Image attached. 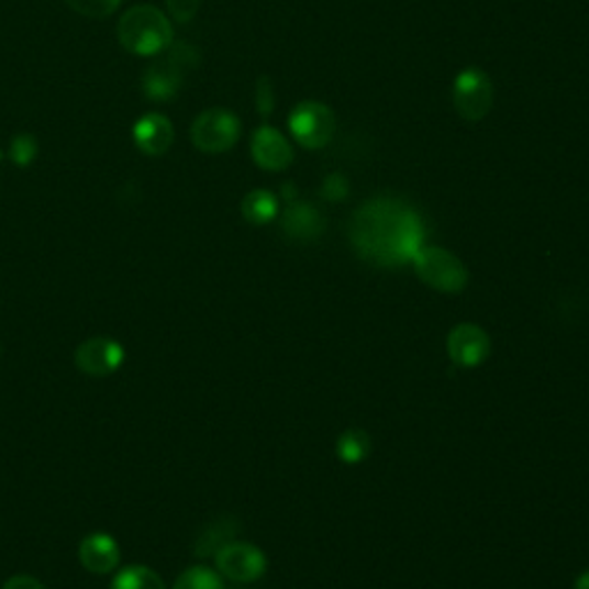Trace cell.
<instances>
[{
	"label": "cell",
	"mask_w": 589,
	"mask_h": 589,
	"mask_svg": "<svg viewBox=\"0 0 589 589\" xmlns=\"http://www.w3.org/2000/svg\"><path fill=\"white\" fill-rule=\"evenodd\" d=\"M351 242L355 252L378 267L412 263L424 247V224L408 203L399 199L366 201L351 216Z\"/></svg>",
	"instance_id": "obj_1"
},
{
	"label": "cell",
	"mask_w": 589,
	"mask_h": 589,
	"mask_svg": "<svg viewBox=\"0 0 589 589\" xmlns=\"http://www.w3.org/2000/svg\"><path fill=\"white\" fill-rule=\"evenodd\" d=\"M118 40L134 56H159L174 42V26L157 8L136 5L122 14Z\"/></svg>",
	"instance_id": "obj_2"
},
{
	"label": "cell",
	"mask_w": 589,
	"mask_h": 589,
	"mask_svg": "<svg viewBox=\"0 0 589 589\" xmlns=\"http://www.w3.org/2000/svg\"><path fill=\"white\" fill-rule=\"evenodd\" d=\"M199 48L185 42H170L166 48V56L162 60H155L151 67L143 71V92L147 100L155 102H168L180 92L185 84V74L199 65Z\"/></svg>",
	"instance_id": "obj_3"
},
{
	"label": "cell",
	"mask_w": 589,
	"mask_h": 589,
	"mask_svg": "<svg viewBox=\"0 0 589 589\" xmlns=\"http://www.w3.org/2000/svg\"><path fill=\"white\" fill-rule=\"evenodd\" d=\"M288 130L307 151H321L336 134V115L323 102H300L288 115Z\"/></svg>",
	"instance_id": "obj_4"
},
{
	"label": "cell",
	"mask_w": 589,
	"mask_h": 589,
	"mask_svg": "<svg viewBox=\"0 0 589 589\" xmlns=\"http://www.w3.org/2000/svg\"><path fill=\"white\" fill-rule=\"evenodd\" d=\"M412 265L420 279L440 292H460L470 279L465 265L442 247H422L412 258Z\"/></svg>",
	"instance_id": "obj_5"
},
{
	"label": "cell",
	"mask_w": 589,
	"mask_h": 589,
	"mask_svg": "<svg viewBox=\"0 0 589 589\" xmlns=\"http://www.w3.org/2000/svg\"><path fill=\"white\" fill-rule=\"evenodd\" d=\"M493 81H490L488 74L479 67H465L458 71V77L454 79L452 86V102L456 113L468 120V122H479L484 120L490 109H493Z\"/></svg>",
	"instance_id": "obj_6"
},
{
	"label": "cell",
	"mask_w": 589,
	"mask_h": 589,
	"mask_svg": "<svg viewBox=\"0 0 589 589\" xmlns=\"http://www.w3.org/2000/svg\"><path fill=\"white\" fill-rule=\"evenodd\" d=\"M240 134L242 122L229 109H208L191 125V143L208 155L229 153L240 141Z\"/></svg>",
	"instance_id": "obj_7"
},
{
	"label": "cell",
	"mask_w": 589,
	"mask_h": 589,
	"mask_svg": "<svg viewBox=\"0 0 589 589\" xmlns=\"http://www.w3.org/2000/svg\"><path fill=\"white\" fill-rule=\"evenodd\" d=\"M125 346L111 336H92L74 351V364L90 378H109L125 364Z\"/></svg>",
	"instance_id": "obj_8"
},
{
	"label": "cell",
	"mask_w": 589,
	"mask_h": 589,
	"mask_svg": "<svg viewBox=\"0 0 589 589\" xmlns=\"http://www.w3.org/2000/svg\"><path fill=\"white\" fill-rule=\"evenodd\" d=\"M216 571L233 582H256L267 571V557L260 548L242 542H229L214 553Z\"/></svg>",
	"instance_id": "obj_9"
},
{
	"label": "cell",
	"mask_w": 589,
	"mask_h": 589,
	"mask_svg": "<svg viewBox=\"0 0 589 589\" xmlns=\"http://www.w3.org/2000/svg\"><path fill=\"white\" fill-rule=\"evenodd\" d=\"M252 157L263 170L279 174V170H286L292 164L294 151L277 127L263 125L252 136Z\"/></svg>",
	"instance_id": "obj_10"
},
{
	"label": "cell",
	"mask_w": 589,
	"mask_h": 589,
	"mask_svg": "<svg viewBox=\"0 0 589 589\" xmlns=\"http://www.w3.org/2000/svg\"><path fill=\"white\" fill-rule=\"evenodd\" d=\"M447 353L454 364L473 368L490 355V338L481 327L463 323L452 330L447 338Z\"/></svg>",
	"instance_id": "obj_11"
},
{
	"label": "cell",
	"mask_w": 589,
	"mask_h": 589,
	"mask_svg": "<svg viewBox=\"0 0 589 589\" xmlns=\"http://www.w3.org/2000/svg\"><path fill=\"white\" fill-rule=\"evenodd\" d=\"M174 122L162 113H147L134 125V143L147 157H159L168 153V147L174 145Z\"/></svg>",
	"instance_id": "obj_12"
},
{
	"label": "cell",
	"mask_w": 589,
	"mask_h": 589,
	"mask_svg": "<svg viewBox=\"0 0 589 589\" xmlns=\"http://www.w3.org/2000/svg\"><path fill=\"white\" fill-rule=\"evenodd\" d=\"M79 559L84 569L97 576L111 574L120 564V546L115 536L107 532H92L88 534L79 546Z\"/></svg>",
	"instance_id": "obj_13"
},
{
	"label": "cell",
	"mask_w": 589,
	"mask_h": 589,
	"mask_svg": "<svg viewBox=\"0 0 589 589\" xmlns=\"http://www.w3.org/2000/svg\"><path fill=\"white\" fill-rule=\"evenodd\" d=\"M281 231L292 242H315L325 231V219L311 203H290L281 214Z\"/></svg>",
	"instance_id": "obj_14"
},
{
	"label": "cell",
	"mask_w": 589,
	"mask_h": 589,
	"mask_svg": "<svg viewBox=\"0 0 589 589\" xmlns=\"http://www.w3.org/2000/svg\"><path fill=\"white\" fill-rule=\"evenodd\" d=\"M242 216L254 226H265L279 216V201L273 191L254 189L242 199Z\"/></svg>",
	"instance_id": "obj_15"
},
{
	"label": "cell",
	"mask_w": 589,
	"mask_h": 589,
	"mask_svg": "<svg viewBox=\"0 0 589 589\" xmlns=\"http://www.w3.org/2000/svg\"><path fill=\"white\" fill-rule=\"evenodd\" d=\"M109 589H166L162 576L143 564H132V567L122 569L113 580Z\"/></svg>",
	"instance_id": "obj_16"
},
{
	"label": "cell",
	"mask_w": 589,
	"mask_h": 589,
	"mask_svg": "<svg viewBox=\"0 0 589 589\" xmlns=\"http://www.w3.org/2000/svg\"><path fill=\"white\" fill-rule=\"evenodd\" d=\"M336 454L343 463H348V465L362 463L368 454H371V437L357 429L341 433V437L336 440Z\"/></svg>",
	"instance_id": "obj_17"
},
{
	"label": "cell",
	"mask_w": 589,
	"mask_h": 589,
	"mask_svg": "<svg viewBox=\"0 0 589 589\" xmlns=\"http://www.w3.org/2000/svg\"><path fill=\"white\" fill-rule=\"evenodd\" d=\"M174 589H226V587L224 580H221V574L196 564V567H189L185 574L178 576Z\"/></svg>",
	"instance_id": "obj_18"
},
{
	"label": "cell",
	"mask_w": 589,
	"mask_h": 589,
	"mask_svg": "<svg viewBox=\"0 0 589 589\" xmlns=\"http://www.w3.org/2000/svg\"><path fill=\"white\" fill-rule=\"evenodd\" d=\"M65 3L81 16L107 19L120 8L122 0H65Z\"/></svg>",
	"instance_id": "obj_19"
},
{
	"label": "cell",
	"mask_w": 589,
	"mask_h": 589,
	"mask_svg": "<svg viewBox=\"0 0 589 589\" xmlns=\"http://www.w3.org/2000/svg\"><path fill=\"white\" fill-rule=\"evenodd\" d=\"M233 530L226 525H212V530L201 538L199 548H196V555L199 557H208L214 555L221 546H226L229 542H233Z\"/></svg>",
	"instance_id": "obj_20"
},
{
	"label": "cell",
	"mask_w": 589,
	"mask_h": 589,
	"mask_svg": "<svg viewBox=\"0 0 589 589\" xmlns=\"http://www.w3.org/2000/svg\"><path fill=\"white\" fill-rule=\"evenodd\" d=\"M10 157L16 166H29L37 157V141L29 134H19L12 138Z\"/></svg>",
	"instance_id": "obj_21"
},
{
	"label": "cell",
	"mask_w": 589,
	"mask_h": 589,
	"mask_svg": "<svg viewBox=\"0 0 589 589\" xmlns=\"http://www.w3.org/2000/svg\"><path fill=\"white\" fill-rule=\"evenodd\" d=\"M275 88H273V81H269V77H260L258 84H256V109L263 118L273 115L275 111Z\"/></svg>",
	"instance_id": "obj_22"
},
{
	"label": "cell",
	"mask_w": 589,
	"mask_h": 589,
	"mask_svg": "<svg viewBox=\"0 0 589 589\" xmlns=\"http://www.w3.org/2000/svg\"><path fill=\"white\" fill-rule=\"evenodd\" d=\"M203 0H166L168 14L178 23H189L196 14H199Z\"/></svg>",
	"instance_id": "obj_23"
},
{
	"label": "cell",
	"mask_w": 589,
	"mask_h": 589,
	"mask_svg": "<svg viewBox=\"0 0 589 589\" xmlns=\"http://www.w3.org/2000/svg\"><path fill=\"white\" fill-rule=\"evenodd\" d=\"M348 191H351L348 178H346V176H341V174H332V176H327L325 182H323V189H321V193L325 196L327 201H332V203L346 199Z\"/></svg>",
	"instance_id": "obj_24"
},
{
	"label": "cell",
	"mask_w": 589,
	"mask_h": 589,
	"mask_svg": "<svg viewBox=\"0 0 589 589\" xmlns=\"http://www.w3.org/2000/svg\"><path fill=\"white\" fill-rule=\"evenodd\" d=\"M0 589H46V585L33 576H12Z\"/></svg>",
	"instance_id": "obj_25"
},
{
	"label": "cell",
	"mask_w": 589,
	"mask_h": 589,
	"mask_svg": "<svg viewBox=\"0 0 589 589\" xmlns=\"http://www.w3.org/2000/svg\"><path fill=\"white\" fill-rule=\"evenodd\" d=\"M576 589H589V571L582 574V576H578V580H576Z\"/></svg>",
	"instance_id": "obj_26"
},
{
	"label": "cell",
	"mask_w": 589,
	"mask_h": 589,
	"mask_svg": "<svg viewBox=\"0 0 589 589\" xmlns=\"http://www.w3.org/2000/svg\"><path fill=\"white\" fill-rule=\"evenodd\" d=\"M0 355H3V346H0Z\"/></svg>",
	"instance_id": "obj_27"
}]
</instances>
